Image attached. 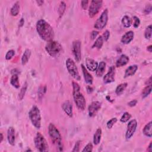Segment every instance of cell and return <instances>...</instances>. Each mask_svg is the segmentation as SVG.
Wrapping results in <instances>:
<instances>
[{
  "label": "cell",
  "instance_id": "cell-50",
  "mask_svg": "<svg viewBox=\"0 0 152 152\" xmlns=\"http://www.w3.org/2000/svg\"><path fill=\"white\" fill-rule=\"evenodd\" d=\"M146 84L147 85H151V77H150L148 80H147Z\"/></svg>",
  "mask_w": 152,
  "mask_h": 152
},
{
  "label": "cell",
  "instance_id": "cell-42",
  "mask_svg": "<svg viewBox=\"0 0 152 152\" xmlns=\"http://www.w3.org/2000/svg\"><path fill=\"white\" fill-rule=\"evenodd\" d=\"M151 10H152V7H151V5L150 4H148L146 7V8L144 9V13H145L146 14H150L151 12Z\"/></svg>",
  "mask_w": 152,
  "mask_h": 152
},
{
  "label": "cell",
  "instance_id": "cell-23",
  "mask_svg": "<svg viewBox=\"0 0 152 152\" xmlns=\"http://www.w3.org/2000/svg\"><path fill=\"white\" fill-rule=\"evenodd\" d=\"M102 131L101 128H97L93 136V143L95 145H97V144L100 143L102 137Z\"/></svg>",
  "mask_w": 152,
  "mask_h": 152
},
{
  "label": "cell",
  "instance_id": "cell-28",
  "mask_svg": "<svg viewBox=\"0 0 152 152\" xmlns=\"http://www.w3.org/2000/svg\"><path fill=\"white\" fill-rule=\"evenodd\" d=\"M103 37L102 36H99L96 41L95 42V43H93V46H92V48H97L98 49H100L102 48V46H103Z\"/></svg>",
  "mask_w": 152,
  "mask_h": 152
},
{
  "label": "cell",
  "instance_id": "cell-2",
  "mask_svg": "<svg viewBox=\"0 0 152 152\" xmlns=\"http://www.w3.org/2000/svg\"><path fill=\"white\" fill-rule=\"evenodd\" d=\"M48 133L51 139L58 151L64 150V144L62 140V136L59 130L54 124L50 123L48 126Z\"/></svg>",
  "mask_w": 152,
  "mask_h": 152
},
{
  "label": "cell",
  "instance_id": "cell-47",
  "mask_svg": "<svg viewBox=\"0 0 152 152\" xmlns=\"http://www.w3.org/2000/svg\"><path fill=\"white\" fill-rule=\"evenodd\" d=\"M25 24V20L23 18H21L19 21V27H21Z\"/></svg>",
  "mask_w": 152,
  "mask_h": 152
},
{
  "label": "cell",
  "instance_id": "cell-17",
  "mask_svg": "<svg viewBox=\"0 0 152 152\" xmlns=\"http://www.w3.org/2000/svg\"><path fill=\"white\" fill-rule=\"evenodd\" d=\"M134 33L133 31H128L126 32L123 36L121 39V43L123 44L127 45L130 43L134 39Z\"/></svg>",
  "mask_w": 152,
  "mask_h": 152
},
{
  "label": "cell",
  "instance_id": "cell-5",
  "mask_svg": "<svg viewBox=\"0 0 152 152\" xmlns=\"http://www.w3.org/2000/svg\"><path fill=\"white\" fill-rule=\"evenodd\" d=\"M45 49L51 57H57L62 52L63 47L58 42L52 41L47 43Z\"/></svg>",
  "mask_w": 152,
  "mask_h": 152
},
{
  "label": "cell",
  "instance_id": "cell-21",
  "mask_svg": "<svg viewBox=\"0 0 152 152\" xmlns=\"http://www.w3.org/2000/svg\"><path fill=\"white\" fill-rule=\"evenodd\" d=\"M106 64L103 61H101L98 64L97 68L96 70V74L98 77H102L106 69Z\"/></svg>",
  "mask_w": 152,
  "mask_h": 152
},
{
  "label": "cell",
  "instance_id": "cell-27",
  "mask_svg": "<svg viewBox=\"0 0 152 152\" xmlns=\"http://www.w3.org/2000/svg\"><path fill=\"white\" fill-rule=\"evenodd\" d=\"M127 86H128L127 83H121V84L119 85L115 89V93L118 96L121 95V94H123V93L124 92L125 90L126 89Z\"/></svg>",
  "mask_w": 152,
  "mask_h": 152
},
{
  "label": "cell",
  "instance_id": "cell-52",
  "mask_svg": "<svg viewBox=\"0 0 152 152\" xmlns=\"http://www.w3.org/2000/svg\"><path fill=\"white\" fill-rule=\"evenodd\" d=\"M0 136H1V140H0V143H1L3 140V138H4V137H3V135L2 133L0 134Z\"/></svg>",
  "mask_w": 152,
  "mask_h": 152
},
{
  "label": "cell",
  "instance_id": "cell-29",
  "mask_svg": "<svg viewBox=\"0 0 152 152\" xmlns=\"http://www.w3.org/2000/svg\"><path fill=\"white\" fill-rule=\"evenodd\" d=\"M121 22H122V24L123 25V26L126 27V28H128L130 27L131 25V19H130V17L128 16H124L123 19L122 20H121Z\"/></svg>",
  "mask_w": 152,
  "mask_h": 152
},
{
  "label": "cell",
  "instance_id": "cell-24",
  "mask_svg": "<svg viewBox=\"0 0 152 152\" xmlns=\"http://www.w3.org/2000/svg\"><path fill=\"white\" fill-rule=\"evenodd\" d=\"M151 128H152V122L151 121H150L149 123H147L145 126H144L143 130V134L149 138H151L152 137Z\"/></svg>",
  "mask_w": 152,
  "mask_h": 152
},
{
  "label": "cell",
  "instance_id": "cell-36",
  "mask_svg": "<svg viewBox=\"0 0 152 152\" xmlns=\"http://www.w3.org/2000/svg\"><path fill=\"white\" fill-rule=\"evenodd\" d=\"M47 90V87L45 86H41L39 87V90H38V95H39V97L40 99L42 98L44 94L46 92Z\"/></svg>",
  "mask_w": 152,
  "mask_h": 152
},
{
  "label": "cell",
  "instance_id": "cell-51",
  "mask_svg": "<svg viewBox=\"0 0 152 152\" xmlns=\"http://www.w3.org/2000/svg\"><path fill=\"white\" fill-rule=\"evenodd\" d=\"M147 50L150 53H151V52H152V46H151V45H149V47H147Z\"/></svg>",
  "mask_w": 152,
  "mask_h": 152
},
{
  "label": "cell",
  "instance_id": "cell-39",
  "mask_svg": "<svg viewBox=\"0 0 152 152\" xmlns=\"http://www.w3.org/2000/svg\"><path fill=\"white\" fill-rule=\"evenodd\" d=\"M133 20H134V23H133V26L135 28H137L139 27L140 25V20L139 17L134 16L133 17Z\"/></svg>",
  "mask_w": 152,
  "mask_h": 152
},
{
  "label": "cell",
  "instance_id": "cell-37",
  "mask_svg": "<svg viewBox=\"0 0 152 152\" xmlns=\"http://www.w3.org/2000/svg\"><path fill=\"white\" fill-rule=\"evenodd\" d=\"M93 144L92 143H88L87 145L85 147V148L83 149V150H82L83 152H91L93 151Z\"/></svg>",
  "mask_w": 152,
  "mask_h": 152
},
{
  "label": "cell",
  "instance_id": "cell-22",
  "mask_svg": "<svg viewBox=\"0 0 152 152\" xmlns=\"http://www.w3.org/2000/svg\"><path fill=\"white\" fill-rule=\"evenodd\" d=\"M31 54H32L31 51H30L29 49H26L25 51L21 57V64L23 65H26L29 62V60L30 57H31Z\"/></svg>",
  "mask_w": 152,
  "mask_h": 152
},
{
  "label": "cell",
  "instance_id": "cell-3",
  "mask_svg": "<svg viewBox=\"0 0 152 152\" xmlns=\"http://www.w3.org/2000/svg\"><path fill=\"white\" fill-rule=\"evenodd\" d=\"M73 95L74 102L77 107L81 111H84L86 108V99L80 92V87L77 83L73 81Z\"/></svg>",
  "mask_w": 152,
  "mask_h": 152
},
{
  "label": "cell",
  "instance_id": "cell-41",
  "mask_svg": "<svg viewBox=\"0 0 152 152\" xmlns=\"http://www.w3.org/2000/svg\"><path fill=\"white\" fill-rule=\"evenodd\" d=\"M102 36L103 37V39L104 41H108V40L109 39V37H110V32L109 31V30H106V31L103 33Z\"/></svg>",
  "mask_w": 152,
  "mask_h": 152
},
{
  "label": "cell",
  "instance_id": "cell-19",
  "mask_svg": "<svg viewBox=\"0 0 152 152\" xmlns=\"http://www.w3.org/2000/svg\"><path fill=\"white\" fill-rule=\"evenodd\" d=\"M138 70V66L137 65H133L128 67L125 70L124 74V78L126 79L128 77H130L135 74Z\"/></svg>",
  "mask_w": 152,
  "mask_h": 152
},
{
  "label": "cell",
  "instance_id": "cell-15",
  "mask_svg": "<svg viewBox=\"0 0 152 152\" xmlns=\"http://www.w3.org/2000/svg\"><path fill=\"white\" fill-rule=\"evenodd\" d=\"M7 140L11 146H13L15 145L16 134H15V129L13 127H9L7 131Z\"/></svg>",
  "mask_w": 152,
  "mask_h": 152
},
{
  "label": "cell",
  "instance_id": "cell-33",
  "mask_svg": "<svg viewBox=\"0 0 152 152\" xmlns=\"http://www.w3.org/2000/svg\"><path fill=\"white\" fill-rule=\"evenodd\" d=\"M131 118V114L128 112H125V113H124L123 116L121 117L120 119V121L123 123H125L128 122V121Z\"/></svg>",
  "mask_w": 152,
  "mask_h": 152
},
{
  "label": "cell",
  "instance_id": "cell-31",
  "mask_svg": "<svg viewBox=\"0 0 152 152\" xmlns=\"http://www.w3.org/2000/svg\"><path fill=\"white\" fill-rule=\"evenodd\" d=\"M151 85L146 86V87H144L142 91V93H141L142 98L144 99L147 97L151 93Z\"/></svg>",
  "mask_w": 152,
  "mask_h": 152
},
{
  "label": "cell",
  "instance_id": "cell-49",
  "mask_svg": "<svg viewBox=\"0 0 152 152\" xmlns=\"http://www.w3.org/2000/svg\"><path fill=\"white\" fill-rule=\"evenodd\" d=\"M36 3L38 4V5L41 6L44 3V1H42V0H39V1H36Z\"/></svg>",
  "mask_w": 152,
  "mask_h": 152
},
{
  "label": "cell",
  "instance_id": "cell-8",
  "mask_svg": "<svg viewBox=\"0 0 152 152\" xmlns=\"http://www.w3.org/2000/svg\"><path fill=\"white\" fill-rule=\"evenodd\" d=\"M108 21V10L105 9L101 16L96 21L94 25V27L97 30H102L107 25Z\"/></svg>",
  "mask_w": 152,
  "mask_h": 152
},
{
  "label": "cell",
  "instance_id": "cell-48",
  "mask_svg": "<svg viewBox=\"0 0 152 152\" xmlns=\"http://www.w3.org/2000/svg\"><path fill=\"white\" fill-rule=\"evenodd\" d=\"M147 150L148 151H149V152L152 151V142H150V143L148 147H147Z\"/></svg>",
  "mask_w": 152,
  "mask_h": 152
},
{
  "label": "cell",
  "instance_id": "cell-16",
  "mask_svg": "<svg viewBox=\"0 0 152 152\" xmlns=\"http://www.w3.org/2000/svg\"><path fill=\"white\" fill-rule=\"evenodd\" d=\"M81 69L83 71V76H84V79H85L86 83L88 85H92L93 84V81L92 75L89 73V71H87V70L86 69L84 65L81 64Z\"/></svg>",
  "mask_w": 152,
  "mask_h": 152
},
{
  "label": "cell",
  "instance_id": "cell-14",
  "mask_svg": "<svg viewBox=\"0 0 152 152\" xmlns=\"http://www.w3.org/2000/svg\"><path fill=\"white\" fill-rule=\"evenodd\" d=\"M62 108L68 117L70 118L73 117V105L70 101H67L64 102L62 105Z\"/></svg>",
  "mask_w": 152,
  "mask_h": 152
},
{
  "label": "cell",
  "instance_id": "cell-26",
  "mask_svg": "<svg viewBox=\"0 0 152 152\" xmlns=\"http://www.w3.org/2000/svg\"><path fill=\"white\" fill-rule=\"evenodd\" d=\"M20 11V3L19 2H16L10 10V14L13 16H17Z\"/></svg>",
  "mask_w": 152,
  "mask_h": 152
},
{
  "label": "cell",
  "instance_id": "cell-44",
  "mask_svg": "<svg viewBox=\"0 0 152 152\" xmlns=\"http://www.w3.org/2000/svg\"><path fill=\"white\" fill-rule=\"evenodd\" d=\"M89 4V1H81V6L83 10H86Z\"/></svg>",
  "mask_w": 152,
  "mask_h": 152
},
{
  "label": "cell",
  "instance_id": "cell-1",
  "mask_svg": "<svg viewBox=\"0 0 152 152\" xmlns=\"http://www.w3.org/2000/svg\"><path fill=\"white\" fill-rule=\"evenodd\" d=\"M36 27V31L42 40L48 42L54 39V29L47 21L43 19L38 20Z\"/></svg>",
  "mask_w": 152,
  "mask_h": 152
},
{
  "label": "cell",
  "instance_id": "cell-25",
  "mask_svg": "<svg viewBox=\"0 0 152 152\" xmlns=\"http://www.w3.org/2000/svg\"><path fill=\"white\" fill-rule=\"evenodd\" d=\"M11 85L16 89H19L20 87V83L19 80V76L17 74H13L10 79Z\"/></svg>",
  "mask_w": 152,
  "mask_h": 152
},
{
  "label": "cell",
  "instance_id": "cell-7",
  "mask_svg": "<svg viewBox=\"0 0 152 152\" xmlns=\"http://www.w3.org/2000/svg\"><path fill=\"white\" fill-rule=\"evenodd\" d=\"M65 64L69 74L72 76V77L77 81H80L81 79L80 75L79 73L78 68L74 61L71 58H68L66 60Z\"/></svg>",
  "mask_w": 152,
  "mask_h": 152
},
{
  "label": "cell",
  "instance_id": "cell-46",
  "mask_svg": "<svg viewBox=\"0 0 152 152\" xmlns=\"http://www.w3.org/2000/svg\"><path fill=\"white\" fill-rule=\"evenodd\" d=\"M93 89L90 86H87V92L89 94L90 93H92L93 92Z\"/></svg>",
  "mask_w": 152,
  "mask_h": 152
},
{
  "label": "cell",
  "instance_id": "cell-43",
  "mask_svg": "<svg viewBox=\"0 0 152 152\" xmlns=\"http://www.w3.org/2000/svg\"><path fill=\"white\" fill-rule=\"evenodd\" d=\"M99 34V32L97 31H96V30H93V31L92 32V33H90V38L92 40L95 39L96 37Z\"/></svg>",
  "mask_w": 152,
  "mask_h": 152
},
{
  "label": "cell",
  "instance_id": "cell-34",
  "mask_svg": "<svg viewBox=\"0 0 152 152\" xmlns=\"http://www.w3.org/2000/svg\"><path fill=\"white\" fill-rule=\"evenodd\" d=\"M151 33H152L151 25H149L146 28L145 31H144V37H145L146 39H151Z\"/></svg>",
  "mask_w": 152,
  "mask_h": 152
},
{
  "label": "cell",
  "instance_id": "cell-6",
  "mask_svg": "<svg viewBox=\"0 0 152 152\" xmlns=\"http://www.w3.org/2000/svg\"><path fill=\"white\" fill-rule=\"evenodd\" d=\"M35 146L36 149L41 152L48 151L49 146L44 136L39 132L37 133L34 139Z\"/></svg>",
  "mask_w": 152,
  "mask_h": 152
},
{
  "label": "cell",
  "instance_id": "cell-12",
  "mask_svg": "<svg viewBox=\"0 0 152 152\" xmlns=\"http://www.w3.org/2000/svg\"><path fill=\"white\" fill-rule=\"evenodd\" d=\"M101 108V103L98 101H95L91 103L88 108L89 115L90 117L93 118L96 115L98 111Z\"/></svg>",
  "mask_w": 152,
  "mask_h": 152
},
{
  "label": "cell",
  "instance_id": "cell-20",
  "mask_svg": "<svg viewBox=\"0 0 152 152\" xmlns=\"http://www.w3.org/2000/svg\"><path fill=\"white\" fill-rule=\"evenodd\" d=\"M129 62V58L125 54H123L117 60L116 67H121L127 65Z\"/></svg>",
  "mask_w": 152,
  "mask_h": 152
},
{
  "label": "cell",
  "instance_id": "cell-11",
  "mask_svg": "<svg viewBox=\"0 0 152 152\" xmlns=\"http://www.w3.org/2000/svg\"><path fill=\"white\" fill-rule=\"evenodd\" d=\"M137 127V122L136 119H133L129 121L125 133V138L127 140L130 139L133 136L136 131Z\"/></svg>",
  "mask_w": 152,
  "mask_h": 152
},
{
  "label": "cell",
  "instance_id": "cell-32",
  "mask_svg": "<svg viewBox=\"0 0 152 152\" xmlns=\"http://www.w3.org/2000/svg\"><path fill=\"white\" fill-rule=\"evenodd\" d=\"M65 9H66V4L64 1H61L60 3L59 8H58V11L59 18L63 17V14L65 11Z\"/></svg>",
  "mask_w": 152,
  "mask_h": 152
},
{
  "label": "cell",
  "instance_id": "cell-4",
  "mask_svg": "<svg viewBox=\"0 0 152 152\" xmlns=\"http://www.w3.org/2000/svg\"><path fill=\"white\" fill-rule=\"evenodd\" d=\"M29 117L32 125L37 129L41 127V115L37 106H33L29 112Z\"/></svg>",
  "mask_w": 152,
  "mask_h": 152
},
{
  "label": "cell",
  "instance_id": "cell-30",
  "mask_svg": "<svg viewBox=\"0 0 152 152\" xmlns=\"http://www.w3.org/2000/svg\"><path fill=\"white\" fill-rule=\"evenodd\" d=\"M27 89V82H26L24 84V85L23 86V87H21V89H20V91L19 93V99L20 101L23 100V99L24 98L26 95V93Z\"/></svg>",
  "mask_w": 152,
  "mask_h": 152
},
{
  "label": "cell",
  "instance_id": "cell-38",
  "mask_svg": "<svg viewBox=\"0 0 152 152\" xmlns=\"http://www.w3.org/2000/svg\"><path fill=\"white\" fill-rule=\"evenodd\" d=\"M15 55V51L13 49L9 50L8 52H7V54L5 55V59L6 60H10Z\"/></svg>",
  "mask_w": 152,
  "mask_h": 152
},
{
  "label": "cell",
  "instance_id": "cell-45",
  "mask_svg": "<svg viewBox=\"0 0 152 152\" xmlns=\"http://www.w3.org/2000/svg\"><path fill=\"white\" fill-rule=\"evenodd\" d=\"M137 101L136 99H134V100L130 101V102H128V105L129 106H130V107H134V106H135L137 105Z\"/></svg>",
  "mask_w": 152,
  "mask_h": 152
},
{
  "label": "cell",
  "instance_id": "cell-9",
  "mask_svg": "<svg viewBox=\"0 0 152 152\" xmlns=\"http://www.w3.org/2000/svg\"><path fill=\"white\" fill-rule=\"evenodd\" d=\"M102 1L93 0L90 2V5L89 9V16L90 18H93L99 11L102 6Z\"/></svg>",
  "mask_w": 152,
  "mask_h": 152
},
{
  "label": "cell",
  "instance_id": "cell-18",
  "mask_svg": "<svg viewBox=\"0 0 152 152\" xmlns=\"http://www.w3.org/2000/svg\"><path fill=\"white\" fill-rule=\"evenodd\" d=\"M98 63L95 60L92 58H87L86 61V65L87 69L90 71H95L97 70Z\"/></svg>",
  "mask_w": 152,
  "mask_h": 152
},
{
  "label": "cell",
  "instance_id": "cell-40",
  "mask_svg": "<svg viewBox=\"0 0 152 152\" xmlns=\"http://www.w3.org/2000/svg\"><path fill=\"white\" fill-rule=\"evenodd\" d=\"M81 145V141H77L75 143V145L73 147V149L72 150L73 152H79L80 151V147Z\"/></svg>",
  "mask_w": 152,
  "mask_h": 152
},
{
  "label": "cell",
  "instance_id": "cell-35",
  "mask_svg": "<svg viewBox=\"0 0 152 152\" xmlns=\"http://www.w3.org/2000/svg\"><path fill=\"white\" fill-rule=\"evenodd\" d=\"M117 118H112L109 121H108V123H106V127L108 129H111L113 126L115 125V124L117 122Z\"/></svg>",
  "mask_w": 152,
  "mask_h": 152
},
{
  "label": "cell",
  "instance_id": "cell-13",
  "mask_svg": "<svg viewBox=\"0 0 152 152\" xmlns=\"http://www.w3.org/2000/svg\"><path fill=\"white\" fill-rule=\"evenodd\" d=\"M115 67L111 66L108 72L106 73L103 77V82L105 84H109L115 81Z\"/></svg>",
  "mask_w": 152,
  "mask_h": 152
},
{
  "label": "cell",
  "instance_id": "cell-53",
  "mask_svg": "<svg viewBox=\"0 0 152 152\" xmlns=\"http://www.w3.org/2000/svg\"><path fill=\"white\" fill-rule=\"evenodd\" d=\"M26 151H31L32 150H30V149H27V150H26Z\"/></svg>",
  "mask_w": 152,
  "mask_h": 152
},
{
  "label": "cell",
  "instance_id": "cell-10",
  "mask_svg": "<svg viewBox=\"0 0 152 152\" xmlns=\"http://www.w3.org/2000/svg\"><path fill=\"white\" fill-rule=\"evenodd\" d=\"M72 52L74 59L77 62H80L81 59V43L80 41H74L72 45Z\"/></svg>",
  "mask_w": 152,
  "mask_h": 152
}]
</instances>
